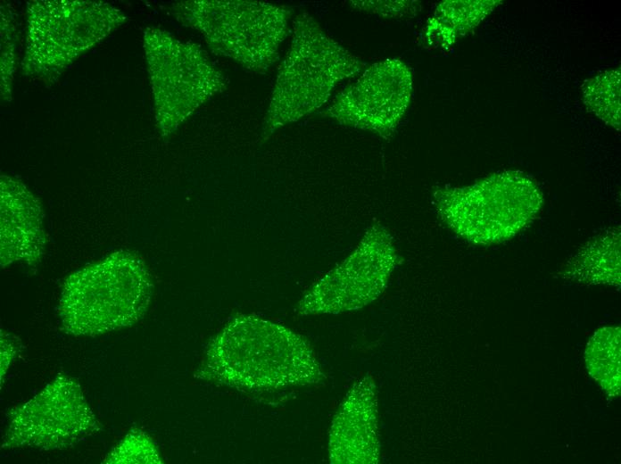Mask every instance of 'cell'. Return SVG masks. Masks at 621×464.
Returning <instances> with one entry per match:
<instances>
[{
	"instance_id": "obj_1",
	"label": "cell",
	"mask_w": 621,
	"mask_h": 464,
	"mask_svg": "<svg viewBox=\"0 0 621 464\" xmlns=\"http://www.w3.org/2000/svg\"><path fill=\"white\" fill-rule=\"evenodd\" d=\"M195 377L245 391L309 385L325 379L304 337L274 321L240 313L211 339Z\"/></svg>"
},
{
	"instance_id": "obj_2",
	"label": "cell",
	"mask_w": 621,
	"mask_h": 464,
	"mask_svg": "<svg viewBox=\"0 0 621 464\" xmlns=\"http://www.w3.org/2000/svg\"><path fill=\"white\" fill-rule=\"evenodd\" d=\"M365 66L327 36L312 16L305 12L297 15L290 48L264 116L261 140L320 108L342 80L359 74Z\"/></svg>"
},
{
	"instance_id": "obj_3",
	"label": "cell",
	"mask_w": 621,
	"mask_h": 464,
	"mask_svg": "<svg viewBox=\"0 0 621 464\" xmlns=\"http://www.w3.org/2000/svg\"><path fill=\"white\" fill-rule=\"evenodd\" d=\"M153 292L144 261L114 252L65 279L59 303L62 327L73 336H96L130 326L146 312Z\"/></svg>"
},
{
	"instance_id": "obj_4",
	"label": "cell",
	"mask_w": 621,
	"mask_h": 464,
	"mask_svg": "<svg viewBox=\"0 0 621 464\" xmlns=\"http://www.w3.org/2000/svg\"><path fill=\"white\" fill-rule=\"evenodd\" d=\"M433 203L441 220L457 236L473 244L492 245L529 226L543 198L530 178L504 171L469 186L437 188Z\"/></svg>"
},
{
	"instance_id": "obj_5",
	"label": "cell",
	"mask_w": 621,
	"mask_h": 464,
	"mask_svg": "<svg viewBox=\"0 0 621 464\" xmlns=\"http://www.w3.org/2000/svg\"><path fill=\"white\" fill-rule=\"evenodd\" d=\"M170 11L182 25L198 30L213 53L257 73L278 59L292 14L286 6L251 0L181 1Z\"/></svg>"
},
{
	"instance_id": "obj_6",
	"label": "cell",
	"mask_w": 621,
	"mask_h": 464,
	"mask_svg": "<svg viewBox=\"0 0 621 464\" xmlns=\"http://www.w3.org/2000/svg\"><path fill=\"white\" fill-rule=\"evenodd\" d=\"M126 19L122 12L100 1L28 2L23 74L54 81Z\"/></svg>"
},
{
	"instance_id": "obj_7",
	"label": "cell",
	"mask_w": 621,
	"mask_h": 464,
	"mask_svg": "<svg viewBox=\"0 0 621 464\" xmlns=\"http://www.w3.org/2000/svg\"><path fill=\"white\" fill-rule=\"evenodd\" d=\"M156 127L174 133L202 104L227 88V79L200 46L159 28L144 31Z\"/></svg>"
},
{
	"instance_id": "obj_8",
	"label": "cell",
	"mask_w": 621,
	"mask_h": 464,
	"mask_svg": "<svg viewBox=\"0 0 621 464\" xmlns=\"http://www.w3.org/2000/svg\"><path fill=\"white\" fill-rule=\"evenodd\" d=\"M398 261L389 231L380 224L371 226L355 249L303 294L298 314H338L365 307L382 294Z\"/></svg>"
},
{
	"instance_id": "obj_9",
	"label": "cell",
	"mask_w": 621,
	"mask_h": 464,
	"mask_svg": "<svg viewBox=\"0 0 621 464\" xmlns=\"http://www.w3.org/2000/svg\"><path fill=\"white\" fill-rule=\"evenodd\" d=\"M98 430L100 424L78 382L60 376L10 412L2 446L62 449Z\"/></svg>"
},
{
	"instance_id": "obj_10",
	"label": "cell",
	"mask_w": 621,
	"mask_h": 464,
	"mask_svg": "<svg viewBox=\"0 0 621 464\" xmlns=\"http://www.w3.org/2000/svg\"><path fill=\"white\" fill-rule=\"evenodd\" d=\"M412 91L410 67L400 59L387 58L367 68L337 95L325 114L342 125L386 140L403 118Z\"/></svg>"
},
{
	"instance_id": "obj_11",
	"label": "cell",
	"mask_w": 621,
	"mask_h": 464,
	"mask_svg": "<svg viewBox=\"0 0 621 464\" xmlns=\"http://www.w3.org/2000/svg\"><path fill=\"white\" fill-rule=\"evenodd\" d=\"M333 464H375L380 459L374 377L366 374L348 391L334 416L328 441Z\"/></svg>"
},
{
	"instance_id": "obj_12",
	"label": "cell",
	"mask_w": 621,
	"mask_h": 464,
	"mask_svg": "<svg viewBox=\"0 0 621 464\" xmlns=\"http://www.w3.org/2000/svg\"><path fill=\"white\" fill-rule=\"evenodd\" d=\"M1 266L37 262L46 237L40 203L21 181L1 177Z\"/></svg>"
},
{
	"instance_id": "obj_13",
	"label": "cell",
	"mask_w": 621,
	"mask_h": 464,
	"mask_svg": "<svg viewBox=\"0 0 621 464\" xmlns=\"http://www.w3.org/2000/svg\"><path fill=\"white\" fill-rule=\"evenodd\" d=\"M563 278L586 284H620V228H611L579 249L563 270Z\"/></svg>"
},
{
	"instance_id": "obj_14",
	"label": "cell",
	"mask_w": 621,
	"mask_h": 464,
	"mask_svg": "<svg viewBox=\"0 0 621 464\" xmlns=\"http://www.w3.org/2000/svg\"><path fill=\"white\" fill-rule=\"evenodd\" d=\"M499 1L448 0L440 3L426 26V39L441 46H450L458 37L476 27Z\"/></svg>"
},
{
	"instance_id": "obj_15",
	"label": "cell",
	"mask_w": 621,
	"mask_h": 464,
	"mask_svg": "<svg viewBox=\"0 0 621 464\" xmlns=\"http://www.w3.org/2000/svg\"><path fill=\"white\" fill-rule=\"evenodd\" d=\"M590 375L609 397L620 394V327L598 329L584 352Z\"/></svg>"
},
{
	"instance_id": "obj_16",
	"label": "cell",
	"mask_w": 621,
	"mask_h": 464,
	"mask_svg": "<svg viewBox=\"0 0 621 464\" xmlns=\"http://www.w3.org/2000/svg\"><path fill=\"white\" fill-rule=\"evenodd\" d=\"M583 98L588 110L606 124L620 128V70H605L584 81Z\"/></svg>"
},
{
	"instance_id": "obj_17",
	"label": "cell",
	"mask_w": 621,
	"mask_h": 464,
	"mask_svg": "<svg viewBox=\"0 0 621 464\" xmlns=\"http://www.w3.org/2000/svg\"><path fill=\"white\" fill-rule=\"evenodd\" d=\"M111 463H160L156 445L145 433L132 430L111 452Z\"/></svg>"
},
{
	"instance_id": "obj_18",
	"label": "cell",
	"mask_w": 621,
	"mask_h": 464,
	"mask_svg": "<svg viewBox=\"0 0 621 464\" xmlns=\"http://www.w3.org/2000/svg\"><path fill=\"white\" fill-rule=\"evenodd\" d=\"M1 6V95L4 101L12 98V81L15 67V25L10 10Z\"/></svg>"
},
{
	"instance_id": "obj_19",
	"label": "cell",
	"mask_w": 621,
	"mask_h": 464,
	"mask_svg": "<svg viewBox=\"0 0 621 464\" xmlns=\"http://www.w3.org/2000/svg\"><path fill=\"white\" fill-rule=\"evenodd\" d=\"M357 10L377 14L385 18H406L415 16L420 9L417 1H351Z\"/></svg>"
}]
</instances>
